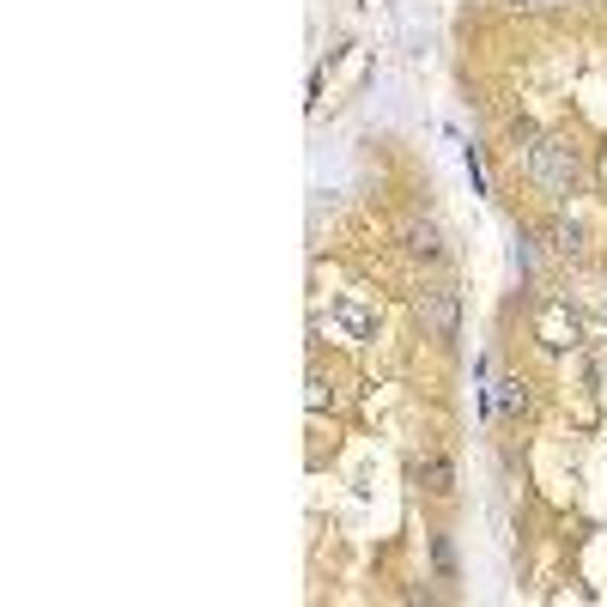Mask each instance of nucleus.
<instances>
[{
  "label": "nucleus",
  "instance_id": "nucleus-1",
  "mask_svg": "<svg viewBox=\"0 0 607 607\" xmlns=\"http://www.w3.org/2000/svg\"><path fill=\"white\" fill-rule=\"evenodd\" d=\"M528 176L540 183V195L571 201L577 176H584V159H577V146L565 134H535V146H528Z\"/></svg>",
  "mask_w": 607,
  "mask_h": 607
},
{
  "label": "nucleus",
  "instance_id": "nucleus-2",
  "mask_svg": "<svg viewBox=\"0 0 607 607\" xmlns=\"http://www.w3.org/2000/svg\"><path fill=\"white\" fill-rule=\"evenodd\" d=\"M413 316H419L425 341L449 346V341H456V322H462V299L449 286H425L419 299H413Z\"/></svg>",
  "mask_w": 607,
  "mask_h": 607
},
{
  "label": "nucleus",
  "instance_id": "nucleus-3",
  "mask_svg": "<svg viewBox=\"0 0 607 607\" xmlns=\"http://www.w3.org/2000/svg\"><path fill=\"white\" fill-rule=\"evenodd\" d=\"M535 334H540V346H547V353H571V346L584 341V328H577L571 304H547V310L535 316Z\"/></svg>",
  "mask_w": 607,
  "mask_h": 607
},
{
  "label": "nucleus",
  "instance_id": "nucleus-4",
  "mask_svg": "<svg viewBox=\"0 0 607 607\" xmlns=\"http://www.w3.org/2000/svg\"><path fill=\"white\" fill-rule=\"evenodd\" d=\"M480 395H486V419H516V413L528 407L523 377H505V383H493V390H480Z\"/></svg>",
  "mask_w": 607,
  "mask_h": 607
},
{
  "label": "nucleus",
  "instance_id": "nucleus-5",
  "mask_svg": "<svg viewBox=\"0 0 607 607\" xmlns=\"http://www.w3.org/2000/svg\"><path fill=\"white\" fill-rule=\"evenodd\" d=\"M334 322H341L353 341H377V310H365L358 299H334Z\"/></svg>",
  "mask_w": 607,
  "mask_h": 607
},
{
  "label": "nucleus",
  "instance_id": "nucleus-6",
  "mask_svg": "<svg viewBox=\"0 0 607 607\" xmlns=\"http://www.w3.org/2000/svg\"><path fill=\"white\" fill-rule=\"evenodd\" d=\"M413 480H419L425 493H437V498H449V493H456V468H449L444 456H419V468H413Z\"/></svg>",
  "mask_w": 607,
  "mask_h": 607
},
{
  "label": "nucleus",
  "instance_id": "nucleus-7",
  "mask_svg": "<svg viewBox=\"0 0 607 607\" xmlns=\"http://www.w3.org/2000/svg\"><path fill=\"white\" fill-rule=\"evenodd\" d=\"M407 255H419V262H444V237H437V225H407Z\"/></svg>",
  "mask_w": 607,
  "mask_h": 607
},
{
  "label": "nucleus",
  "instance_id": "nucleus-8",
  "mask_svg": "<svg viewBox=\"0 0 607 607\" xmlns=\"http://www.w3.org/2000/svg\"><path fill=\"white\" fill-rule=\"evenodd\" d=\"M553 250L577 255V250H584V225H577V219H559V225H553Z\"/></svg>",
  "mask_w": 607,
  "mask_h": 607
},
{
  "label": "nucleus",
  "instance_id": "nucleus-9",
  "mask_svg": "<svg viewBox=\"0 0 607 607\" xmlns=\"http://www.w3.org/2000/svg\"><path fill=\"white\" fill-rule=\"evenodd\" d=\"M328 402H334L328 377H322V371H310V383H304V407H328Z\"/></svg>",
  "mask_w": 607,
  "mask_h": 607
}]
</instances>
